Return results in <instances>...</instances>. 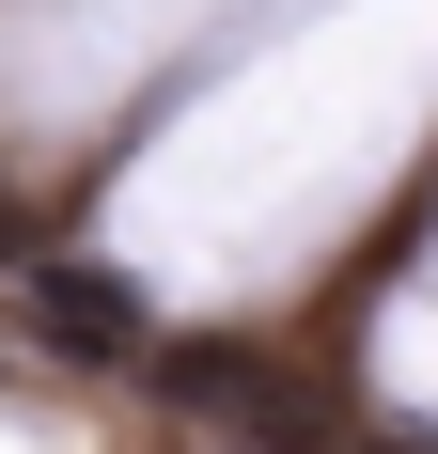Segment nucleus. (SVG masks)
<instances>
[{"label":"nucleus","mask_w":438,"mask_h":454,"mask_svg":"<svg viewBox=\"0 0 438 454\" xmlns=\"http://www.w3.org/2000/svg\"><path fill=\"white\" fill-rule=\"evenodd\" d=\"M16 314H32L47 361H157L141 282H126V267H94V251H16Z\"/></svg>","instance_id":"obj_2"},{"label":"nucleus","mask_w":438,"mask_h":454,"mask_svg":"<svg viewBox=\"0 0 438 454\" xmlns=\"http://www.w3.org/2000/svg\"><path fill=\"white\" fill-rule=\"evenodd\" d=\"M345 454H438L423 423H345Z\"/></svg>","instance_id":"obj_3"},{"label":"nucleus","mask_w":438,"mask_h":454,"mask_svg":"<svg viewBox=\"0 0 438 454\" xmlns=\"http://www.w3.org/2000/svg\"><path fill=\"white\" fill-rule=\"evenodd\" d=\"M141 376H157V392H173L188 423H235L251 454H345V423H360L345 392H313V376L282 361V345H251V329H204V345H157Z\"/></svg>","instance_id":"obj_1"}]
</instances>
